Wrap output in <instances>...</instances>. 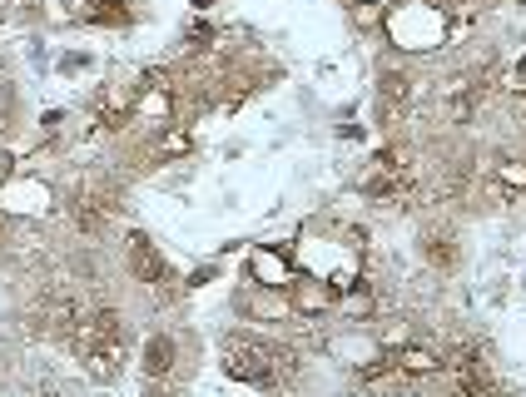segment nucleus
Wrapping results in <instances>:
<instances>
[{"label":"nucleus","instance_id":"1","mask_svg":"<svg viewBox=\"0 0 526 397\" xmlns=\"http://www.w3.org/2000/svg\"><path fill=\"white\" fill-rule=\"evenodd\" d=\"M70 343L95 378H105V383L120 378V368H125V318L115 308H85Z\"/></svg>","mask_w":526,"mask_h":397},{"label":"nucleus","instance_id":"2","mask_svg":"<svg viewBox=\"0 0 526 397\" xmlns=\"http://www.w3.org/2000/svg\"><path fill=\"white\" fill-rule=\"evenodd\" d=\"M219 358H224V373H229V378H239V383H254V388H283V383H288V373L298 368L288 348H273V343H263V338H249V333H234V338H224Z\"/></svg>","mask_w":526,"mask_h":397},{"label":"nucleus","instance_id":"3","mask_svg":"<svg viewBox=\"0 0 526 397\" xmlns=\"http://www.w3.org/2000/svg\"><path fill=\"white\" fill-rule=\"evenodd\" d=\"M288 298H293V313H303V318H323V313H333L338 288L323 283V278L313 273V278H293V283H288Z\"/></svg>","mask_w":526,"mask_h":397},{"label":"nucleus","instance_id":"4","mask_svg":"<svg viewBox=\"0 0 526 397\" xmlns=\"http://www.w3.org/2000/svg\"><path fill=\"white\" fill-rule=\"evenodd\" d=\"M249 273L268 283V288H288L293 283V254L288 249H254L249 254Z\"/></svg>","mask_w":526,"mask_h":397},{"label":"nucleus","instance_id":"5","mask_svg":"<svg viewBox=\"0 0 526 397\" xmlns=\"http://www.w3.org/2000/svg\"><path fill=\"white\" fill-rule=\"evenodd\" d=\"M407 100H412V80H407L402 70H383V75H378V115L393 125L397 115L407 110Z\"/></svg>","mask_w":526,"mask_h":397},{"label":"nucleus","instance_id":"6","mask_svg":"<svg viewBox=\"0 0 526 397\" xmlns=\"http://www.w3.org/2000/svg\"><path fill=\"white\" fill-rule=\"evenodd\" d=\"M383 353L393 358L407 378H417V383H422V378H432V373L442 368V358H437L427 343H402V348H383Z\"/></svg>","mask_w":526,"mask_h":397},{"label":"nucleus","instance_id":"7","mask_svg":"<svg viewBox=\"0 0 526 397\" xmlns=\"http://www.w3.org/2000/svg\"><path fill=\"white\" fill-rule=\"evenodd\" d=\"M239 308H244L249 318H288V313H293V298H288V288L259 283V293H244Z\"/></svg>","mask_w":526,"mask_h":397},{"label":"nucleus","instance_id":"8","mask_svg":"<svg viewBox=\"0 0 526 397\" xmlns=\"http://www.w3.org/2000/svg\"><path fill=\"white\" fill-rule=\"evenodd\" d=\"M130 273L139 278V283H164V278H169V264L159 259V249H154L144 234H134L130 239Z\"/></svg>","mask_w":526,"mask_h":397},{"label":"nucleus","instance_id":"9","mask_svg":"<svg viewBox=\"0 0 526 397\" xmlns=\"http://www.w3.org/2000/svg\"><path fill=\"white\" fill-rule=\"evenodd\" d=\"M70 15L75 20H90V25H125L134 10H130V0H75Z\"/></svg>","mask_w":526,"mask_h":397},{"label":"nucleus","instance_id":"10","mask_svg":"<svg viewBox=\"0 0 526 397\" xmlns=\"http://www.w3.org/2000/svg\"><path fill=\"white\" fill-rule=\"evenodd\" d=\"M333 313H343V318H368V313H373V288H368L363 278H358V283H348V288L338 293Z\"/></svg>","mask_w":526,"mask_h":397},{"label":"nucleus","instance_id":"11","mask_svg":"<svg viewBox=\"0 0 526 397\" xmlns=\"http://www.w3.org/2000/svg\"><path fill=\"white\" fill-rule=\"evenodd\" d=\"M174 368V343L169 338H149V348H144V373L149 378H164Z\"/></svg>","mask_w":526,"mask_h":397},{"label":"nucleus","instance_id":"12","mask_svg":"<svg viewBox=\"0 0 526 397\" xmlns=\"http://www.w3.org/2000/svg\"><path fill=\"white\" fill-rule=\"evenodd\" d=\"M353 25L358 30H383L388 25V0H353Z\"/></svg>","mask_w":526,"mask_h":397},{"label":"nucleus","instance_id":"13","mask_svg":"<svg viewBox=\"0 0 526 397\" xmlns=\"http://www.w3.org/2000/svg\"><path fill=\"white\" fill-rule=\"evenodd\" d=\"M422 254H427V264H437V268H452V259H457V254H452V239H442V234H437V239H427V244H422Z\"/></svg>","mask_w":526,"mask_h":397},{"label":"nucleus","instance_id":"14","mask_svg":"<svg viewBox=\"0 0 526 397\" xmlns=\"http://www.w3.org/2000/svg\"><path fill=\"white\" fill-rule=\"evenodd\" d=\"M497 179H502L507 189H526V159H502V164H497Z\"/></svg>","mask_w":526,"mask_h":397},{"label":"nucleus","instance_id":"15","mask_svg":"<svg viewBox=\"0 0 526 397\" xmlns=\"http://www.w3.org/2000/svg\"><path fill=\"white\" fill-rule=\"evenodd\" d=\"M189 144H194V139H189V130H164L154 149H159V154H189Z\"/></svg>","mask_w":526,"mask_h":397},{"label":"nucleus","instance_id":"16","mask_svg":"<svg viewBox=\"0 0 526 397\" xmlns=\"http://www.w3.org/2000/svg\"><path fill=\"white\" fill-rule=\"evenodd\" d=\"M0 125H5V120H0Z\"/></svg>","mask_w":526,"mask_h":397}]
</instances>
